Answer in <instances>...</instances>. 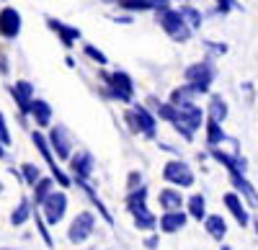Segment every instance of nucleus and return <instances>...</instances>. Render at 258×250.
Instances as JSON below:
<instances>
[{
    "instance_id": "obj_13",
    "label": "nucleus",
    "mask_w": 258,
    "mask_h": 250,
    "mask_svg": "<svg viewBox=\"0 0 258 250\" xmlns=\"http://www.w3.org/2000/svg\"><path fill=\"white\" fill-rule=\"evenodd\" d=\"M21 34V13L11 6L0 11V36L3 39H16Z\"/></svg>"
},
{
    "instance_id": "obj_47",
    "label": "nucleus",
    "mask_w": 258,
    "mask_h": 250,
    "mask_svg": "<svg viewBox=\"0 0 258 250\" xmlns=\"http://www.w3.org/2000/svg\"><path fill=\"white\" fill-rule=\"evenodd\" d=\"M85 250H96V247H85Z\"/></svg>"
},
{
    "instance_id": "obj_42",
    "label": "nucleus",
    "mask_w": 258,
    "mask_h": 250,
    "mask_svg": "<svg viewBox=\"0 0 258 250\" xmlns=\"http://www.w3.org/2000/svg\"><path fill=\"white\" fill-rule=\"evenodd\" d=\"M253 227H255V235H258V217H253Z\"/></svg>"
},
{
    "instance_id": "obj_28",
    "label": "nucleus",
    "mask_w": 258,
    "mask_h": 250,
    "mask_svg": "<svg viewBox=\"0 0 258 250\" xmlns=\"http://www.w3.org/2000/svg\"><path fill=\"white\" fill-rule=\"evenodd\" d=\"M207 116H209V119H217V121H225V119H227V101H225L222 96L214 93V96L209 98Z\"/></svg>"
},
{
    "instance_id": "obj_38",
    "label": "nucleus",
    "mask_w": 258,
    "mask_h": 250,
    "mask_svg": "<svg viewBox=\"0 0 258 250\" xmlns=\"http://www.w3.org/2000/svg\"><path fill=\"white\" fill-rule=\"evenodd\" d=\"M0 142L11 144V132H8V124H6V116L3 114H0Z\"/></svg>"
},
{
    "instance_id": "obj_36",
    "label": "nucleus",
    "mask_w": 258,
    "mask_h": 250,
    "mask_svg": "<svg viewBox=\"0 0 258 250\" xmlns=\"http://www.w3.org/2000/svg\"><path fill=\"white\" fill-rule=\"evenodd\" d=\"M140 186H145L142 183V176L137 171H132V173H129V178H126V191H135V189H140Z\"/></svg>"
},
{
    "instance_id": "obj_35",
    "label": "nucleus",
    "mask_w": 258,
    "mask_h": 250,
    "mask_svg": "<svg viewBox=\"0 0 258 250\" xmlns=\"http://www.w3.org/2000/svg\"><path fill=\"white\" fill-rule=\"evenodd\" d=\"M36 230H39V235H41V240H44L49 247L54 245V240H52V235H49V227L44 224V219H41L39 214H36Z\"/></svg>"
},
{
    "instance_id": "obj_5",
    "label": "nucleus",
    "mask_w": 258,
    "mask_h": 250,
    "mask_svg": "<svg viewBox=\"0 0 258 250\" xmlns=\"http://www.w3.org/2000/svg\"><path fill=\"white\" fill-rule=\"evenodd\" d=\"M124 121L129 124V129H132V132H140V134H145L147 139H155V134H158V121H155V116L147 111V106H140V103L124 114Z\"/></svg>"
},
{
    "instance_id": "obj_1",
    "label": "nucleus",
    "mask_w": 258,
    "mask_h": 250,
    "mask_svg": "<svg viewBox=\"0 0 258 250\" xmlns=\"http://www.w3.org/2000/svg\"><path fill=\"white\" fill-rule=\"evenodd\" d=\"M126 209L135 219V227H140V230H158L155 214L147 209V186H140V189L126 194Z\"/></svg>"
},
{
    "instance_id": "obj_18",
    "label": "nucleus",
    "mask_w": 258,
    "mask_h": 250,
    "mask_svg": "<svg viewBox=\"0 0 258 250\" xmlns=\"http://www.w3.org/2000/svg\"><path fill=\"white\" fill-rule=\"evenodd\" d=\"M147 103L153 106V111L158 114V119H163V121H168V124H176V121H181V111H178V106L176 103H163V101H158L155 96H150L147 98Z\"/></svg>"
},
{
    "instance_id": "obj_10",
    "label": "nucleus",
    "mask_w": 258,
    "mask_h": 250,
    "mask_svg": "<svg viewBox=\"0 0 258 250\" xmlns=\"http://www.w3.org/2000/svg\"><path fill=\"white\" fill-rule=\"evenodd\" d=\"M8 93L13 96L18 111L24 116H31V103H34V86L29 80H16L13 86H8Z\"/></svg>"
},
{
    "instance_id": "obj_30",
    "label": "nucleus",
    "mask_w": 258,
    "mask_h": 250,
    "mask_svg": "<svg viewBox=\"0 0 258 250\" xmlns=\"http://www.w3.org/2000/svg\"><path fill=\"white\" fill-rule=\"evenodd\" d=\"M199 96V91L197 88H194L191 86V82H183V86L181 88H176L173 93H170V103H176V106H178V103H186V101H194V98H197Z\"/></svg>"
},
{
    "instance_id": "obj_2",
    "label": "nucleus",
    "mask_w": 258,
    "mask_h": 250,
    "mask_svg": "<svg viewBox=\"0 0 258 250\" xmlns=\"http://www.w3.org/2000/svg\"><path fill=\"white\" fill-rule=\"evenodd\" d=\"M155 18H158L160 29H163L170 39H173V41H178V44L188 41V39H191V34H194V29L186 24V18H183V13H181V11L163 8V11H155Z\"/></svg>"
},
{
    "instance_id": "obj_26",
    "label": "nucleus",
    "mask_w": 258,
    "mask_h": 250,
    "mask_svg": "<svg viewBox=\"0 0 258 250\" xmlns=\"http://www.w3.org/2000/svg\"><path fill=\"white\" fill-rule=\"evenodd\" d=\"M31 212H34V201L21 199V201H18V206L13 209V214H11V224H13V227L26 224V222H29V217H31Z\"/></svg>"
},
{
    "instance_id": "obj_25",
    "label": "nucleus",
    "mask_w": 258,
    "mask_h": 250,
    "mask_svg": "<svg viewBox=\"0 0 258 250\" xmlns=\"http://www.w3.org/2000/svg\"><path fill=\"white\" fill-rule=\"evenodd\" d=\"M225 139H230V137L222 129V121L207 119V144H209V147H217V144H222Z\"/></svg>"
},
{
    "instance_id": "obj_33",
    "label": "nucleus",
    "mask_w": 258,
    "mask_h": 250,
    "mask_svg": "<svg viewBox=\"0 0 258 250\" xmlns=\"http://www.w3.org/2000/svg\"><path fill=\"white\" fill-rule=\"evenodd\" d=\"M83 52L88 54V57H91L93 62H98L101 67H106V65H109V57H106V54H103V52H101L98 47H93V44H85V47H83Z\"/></svg>"
},
{
    "instance_id": "obj_12",
    "label": "nucleus",
    "mask_w": 258,
    "mask_h": 250,
    "mask_svg": "<svg viewBox=\"0 0 258 250\" xmlns=\"http://www.w3.org/2000/svg\"><path fill=\"white\" fill-rule=\"evenodd\" d=\"M47 26L59 36V41H62L64 49H73V44L83 36V31H80L78 26H70V24H64V21H59V18H52V16L47 18Z\"/></svg>"
},
{
    "instance_id": "obj_3",
    "label": "nucleus",
    "mask_w": 258,
    "mask_h": 250,
    "mask_svg": "<svg viewBox=\"0 0 258 250\" xmlns=\"http://www.w3.org/2000/svg\"><path fill=\"white\" fill-rule=\"evenodd\" d=\"M183 77H186V82H191V86L199 91V96H204V93H209L214 77H217V70H214V62L207 57V59H202V62H194V65H188L186 72H183Z\"/></svg>"
},
{
    "instance_id": "obj_14",
    "label": "nucleus",
    "mask_w": 258,
    "mask_h": 250,
    "mask_svg": "<svg viewBox=\"0 0 258 250\" xmlns=\"http://www.w3.org/2000/svg\"><path fill=\"white\" fill-rule=\"evenodd\" d=\"M93 155L91 152H78L70 157V168H73V178H80V181H88L93 176Z\"/></svg>"
},
{
    "instance_id": "obj_32",
    "label": "nucleus",
    "mask_w": 258,
    "mask_h": 250,
    "mask_svg": "<svg viewBox=\"0 0 258 250\" xmlns=\"http://www.w3.org/2000/svg\"><path fill=\"white\" fill-rule=\"evenodd\" d=\"M21 176H24V181H26L29 186H36V181L41 178L39 165H34V162H24V165H21Z\"/></svg>"
},
{
    "instance_id": "obj_21",
    "label": "nucleus",
    "mask_w": 258,
    "mask_h": 250,
    "mask_svg": "<svg viewBox=\"0 0 258 250\" xmlns=\"http://www.w3.org/2000/svg\"><path fill=\"white\" fill-rule=\"evenodd\" d=\"M204 230H207L209 237H214L217 242H222V237L227 235V222H225L220 214H207V219H204Z\"/></svg>"
},
{
    "instance_id": "obj_40",
    "label": "nucleus",
    "mask_w": 258,
    "mask_h": 250,
    "mask_svg": "<svg viewBox=\"0 0 258 250\" xmlns=\"http://www.w3.org/2000/svg\"><path fill=\"white\" fill-rule=\"evenodd\" d=\"M0 75H8V57L0 54Z\"/></svg>"
},
{
    "instance_id": "obj_19",
    "label": "nucleus",
    "mask_w": 258,
    "mask_h": 250,
    "mask_svg": "<svg viewBox=\"0 0 258 250\" xmlns=\"http://www.w3.org/2000/svg\"><path fill=\"white\" fill-rule=\"evenodd\" d=\"M230 183L235 186V191L243 194V199L253 206V209H258V191L250 186V181L245 178V173H230Z\"/></svg>"
},
{
    "instance_id": "obj_31",
    "label": "nucleus",
    "mask_w": 258,
    "mask_h": 250,
    "mask_svg": "<svg viewBox=\"0 0 258 250\" xmlns=\"http://www.w3.org/2000/svg\"><path fill=\"white\" fill-rule=\"evenodd\" d=\"M178 11L183 13V18H186V24H188L191 29H199V26H202V21H204V18H202V13H199L197 8H191V6H181Z\"/></svg>"
},
{
    "instance_id": "obj_20",
    "label": "nucleus",
    "mask_w": 258,
    "mask_h": 250,
    "mask_svg": "<svg viewBox=\"0 0 258 250\" xmlns=\"http://www.w3.org/2000/svg\"><path fill=\"white\" fill-rule=\"evenodd\" d=\"M183 227H186V214L181 209L178 212H165L158 222V230L165 232V235H176V232L183 230Z\"/></svg>"
},
{
    "instance_id": "obj_45",
    "label": "nucleus",
    "mask_w": 258,
    "mask_h": 250,
    "mask_svg": "<svg viewBox=\"0 0 258 250\" xmlns=\"http://www.w3.org/2000/svg\"><path fill=\"white\" fill-rule=\"evenodd\" d=\"M0 250H13V247H0Z\"/></svg>"
},
{
    "instance_id": "obj_22",
    "label": "nucleus",
    "mask_w": 258,
    "mask_h": 250,
    "mask_svg": "<svg viewBox=\"0 0 258 250\" xmlns=\"http://www.w3.org/2000/svg\"><path fill=\"white\" fill-rule=\"evenodd\" d=\"M31 119L36 121V127H49V121H52V106L47 101H41V98H34L31 103Z\"/></svg>"
},
{
    "instance_id": "obj_16",
    "label": "nucleus",
    "mask_w": 258,
    "mask_h": 250,
    "mask_svg": "<svg viewBox=\"0 0 258 250\" xmlns=\"http://www.w3.org/2000/svg\"><path fill=\"white\" fill-rule=\"evenodd\" d=\"M209 155L217 160L227 173H245V168H248L245 157H240V155H227V152H222V150H217V147H212Z\"/></svg>"
},
{
    "instance_id": "obj_6",
    "label": "nucleus",
    "mask_w": 258,
    "mask_h": 250,
    "mask_svg": "<svg viewBox=\"0 0 258 250\" xmlns=\"http://www.w3.org/2000/svg\"><path fill=\"white\" fill-rule=\"evenodd\" d=\"M31 142L36 144V150L41 152V157H44V162L49 165V171H52V176L57 178V183L59 186H70L73 181H70V176L64 173L59 165H57V160H54V150H52V144H49V139L44 137V134H39V132H31Z\"/></svg>"
},
{
    "instance_id": "obj_24",
    "label": "nucleus",
    "mask_w": 258,
    "mask_h": 250,
    "mask_svg": "<svg viewBox=\"0 0 258 250\" xmlns=\"http://www.w3.org/2000/svg\"><path fill=\"white\" fill-rule=\"evenodd\" d=\"M75 183H78V189H83V191H85V196H88V199L93 201V206H98V214H101L106 222H109V224H114V217L109 214V209H106V206H103V201L98 199V194L93 191V186H91L88 181H80V178H75Z\"/></svg>"
},
{
    "instance_id": "obj_27",
    "label": "nucleus",
    "mask_w": 258,
    "mask_h": 250,
    "mask_svg": "<svg viewBox=\"0 0 258 250\" xmlns=\"http://www.w3.org/2000/svg\"><path fill=\"white\" fill-rule=\"evenodd\" d=\"M54 191V178H39L36 186H34V206H41L47 201V196Z\"/></svg>"
},
{
    "instance_id": "obj_34",
    "label": "nucleus",
    "mask_w": 258,
    "mask_h": 250,
    "mask_svg": "<svg viewBox=\"0 0 258 250\" xmlns=\"http://www.w3.org/2000/svg\"><path fill=\"white\" fill-rule=\"evenodd\" d=\"M232 8H238V11H240L243 6L238 3V0H217V8H214V11H217L220 16H227Z\"/></svg>"
},
{
    "instance_id": "obj_29",
    "label": "nucleus",
    "mask_w": 258,
    "mask_h": 250,
    "mask_svg": "<svg viewBox=\"0 0 258 250\" xmlns=\"http://www.w3.org/2000/svg\"><path fill=\"white\" fill-rule=\"evenodd\" d=\"M186 206H188V217H194V219H207V201H204V196L202 194H194L188 201H186Z\"/></svg>"
},
{
    "instance_id": "obj_8",
    "label": "nucleus",
    "mask_w": 258,
    "mask_h": 250,
    "mask_svg": "<svg viewBox=\"0 0 258 250\" xmlns=\"http://www.w3.org/2000/svg\"><path fill=\"white\" fill-rule=\"evenodd\" d=\"M41 212H44L47 224H59L64 219V212H68V196H64V191H52L47 196V201L41 204Z\"/></svg>"
},
{
    "instance_id": "obj_43",
    "label": "nucleus",
    "mask_w": 258,
    "mask_h": 250,
    "mask_svg": "<svg viewBox=\"0 0 258 250\" xmlns=\"http://www.w3.org/2000/svg\"><path fill=\"white\" fill-rule=\"evenodd\" d=\"M6 155V147H3V142H0V157H3Z\"/></svg>"
},
{
    "instance_id": "obj_46",
    "label": "nucleus",
    "mask_w": 258,
    "mask_h": 250,
    "mask_svg": "<svg viewBox=\"0 0 258 250\" xmlns=\"http://www.w3.org/2000/svg\"><path fill=\"white\" fill-rule=\"evenodd\" d=\"M0 194H3V183H0Z\"/></svg>"
},
{
    "instance_id": "obj_41",
    "label": "nucleus",
    "mask_w": 258,
    "mask_h": 250,
    "mask_svg": "<svg viewBox=\"0 0 258 250\" xmlns=\"http://www.w3.org/2000/svg\"><path fill=\"white\" fill-rule=\"evenodd\" d=\"M158 242H160V240H158L155 235H150V237L145 240V247H150V250H155V247H158Z\"/></svg>"
},
{
    "instance_id": "obj_15",
    "label": "nucleus",
    "mask_w": 258,
    "mask_h": 250,
    "mask_svg": "<svg viewBox=\"0 0 258 250\" xmlns=\"http://www.w3.org/2000/svg\"><path fill=\"white\" fill-rule=\"evenodd\" d=\"M178 111H181V124H186L188 129H202V121H204V111L197 106L194 101H186V103H178Z\"/></svg>"
},
{
    "instance_id": "obj_37",
    "label": "nucleus",
    "mask_w": 258,
    "mask_h": 250,
    "mask_svg": "<svg viewBox=\"0 0 258 250\" xmlns=\"http://www.w3.org/2000/svg\"><path fill=\"white\" fill-rule=\"evenodd\" d=\"M173 129H176V132H178V134H181V137H183L186 142H191V139H194V129H188V127H186V124H181V121H176V124H173Z\"/></svg>"
},
{
    "instance_id": "obj_44",
    "label": "nucleus",
    "mask_w": 258,
    "mask_h": 250,
    "mask_svg": "<svg viewBox=\"0 0 258 250\" xmlns=\"http://www.w3.org/2000/svg\"><path fill=\"white\" fill-rule=\"evenodd\" d=\"M220 250H230V245H222V247H220Z\"/></svg>"
},
{
    "instance_id": "obj_23",
    "label": "nucleus",
    "mask_w": 258,
    "mask_h": 250,
    "mask_svg": "<svg viewBox=\"0 0 258 250\" xmlns=\"http://www.w3.org/2000/svg\"><path fill=\"white\" fill-rule=\"evenodd\" d=\"M158 201H160V206H163L165 212H178L181 206L186 204L183 196H181V191H176V189H163L158 194Z\"/></svg>"
},
{
    "instance_id": "obj_11",
    "label": "nucleus",
    "mask_w": 258,
    "mask_h": 250,
    "mask_svg": "<svg viewBox=\"0 0 258 250\" xmlns=\"http://www.w3.org/2000/svg\"><path fill=\"white\" fill-rule=\"evenodd\" d=\"M49 144H52V150L59 160H68L73 157V139H70V132L62 127V124H57V127H52L49 132Z\"/></svg>"
},
{
    "instance_id": "obj_39",
    "label": "nucleus",
    "mask_w": 258,
    "mask_h": 250,
    "mask_svg": "<svg viewBox=\"0 0 258 250\" xmlns=\"http://www.w3.org/2000/svg\"><path fill=\"white\" fill-rule=\"evenodd\" d=\"M204 47H207L212 54H225V52H227V44H217V41H204Z\"/></svg>"
},
{
    "instance_id": "obj_4",
    "label": "nucleus",
    "mask_w": 258,
    "mask_h": 250,
    "mask_svg": "<svg viewBox=\"0 0 258 250\" xmlns=\"http://www.w3.org/2000/svg\"><path fill=\"white\" fill-rule=\"evenodd\" d=\"M103 80V86H106V93H109L111 98L121 101V103H132V96H135V82L132 77H129L124 70H116L111 75H101Z\"/></svg>"
},
{
    "instance_id": "obj_17",
    "label": "nucleus",
    "mask_w": 258,
    "mask_h": 250,
    "mask_svg": "<svg viewBox=\"0 0 258 250\" xmlns=\"http://www.w3.org/2000/svg\"><path fill=\"white\" fill-rule=\"evenodd\" d=\"M225 206H227V212L235 217V222H238L240 227H248L250 224V214H248V209H245V204H243V199L238 196V194H225Z\"/></svg>"
},
{
    "instance_id": "obj_7",
    "label": "nucleus",
    "mask_w": 258,
    "mask_h": 250,
    "mask_svg": "<svg viewBox=\"0 0 258 250\" xmlns=\"http://www.w3.org/2000/svg\"><path fill=\"white\" fill-rule=\"evenodd\" d=\"M93 232H96V217H93L91 212H80V214L73 219V224H70L68 237H70L73 245H80V242L88 240Z\"/></svg>"
},
{
    "instance_id": "obj_9",
    "label": "nucleus",
    "mask_w": 258,
    "mask_h": 250,
    "mask_svg": "<svg viewBox=\"0 0 258 250\" xmlns=\"http://www.w3.org/2000/svg\"><path fill=\"white\" fill-rule=\"evenodd\" d=\"M163 178H165L168 183H173V186H181V189H186V186H194V173H191V168H188L183 160H170V162H165Z\"/></svg>"
}]
</instances>
